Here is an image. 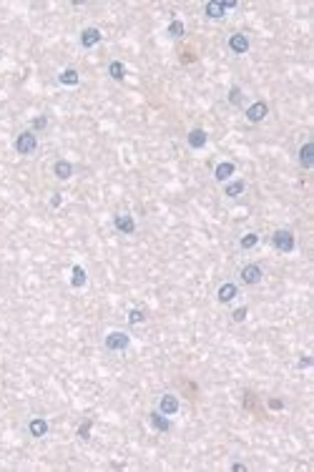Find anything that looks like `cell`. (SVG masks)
<instances>
[{"mask_svg":"<svg viewBox=\"0 0 314 472\" xmlns=\"http://www.w3.org/2000/svg\"><path fill=\"white\" fill-rule=\"evenodd\" d=\"M272 246H274L277 251H282V254L294 251V234L287 231V229H277V231L272 234Z\"/></svg>","mask_w":314,"mask_h":472,"instance_id":"obj_1","label":"cell"},{"mask_svg":"<svg viewBox=\"0 0 314 472\" xmlns=\"http://www.w3.org/2000/svg\"><path fill=\"white\" fill-rule=\"evenodd\" d=\"M35 148H38V138H35L33 131H23V133H18V138H15V151H18L20 156H30Z\"/></svg>","mask_w":314,"mask_h":472,"instance_id":"obj_2","label":"cell"},{"mask_svg":"<svg viewBox=\"0 0 314 472\" xmlns=\"http://www.w3.org/2000/svg\"><path fill=\"white\" fill-rule=\"evenodd\" d=\"M128 344H131V337L126 332H108L106 334V349L108 352H123V349H128Z\"/></svg>","mask_w":314,"mask_h":472,"instance_id":"obj_3","label":"cell"},{"mask_svg":"<svg viewBox=\"0 0 314 472\" xmlns=\"http://www.w3.org/2000/svg\"><path fill=\"white\" fill-rule=\"evenodd\" d=\"M267 116H269V106H267L264 101H257V103H252V106L247 108V121H249V123H262Z\"/></svg>","mask_w":314,"mask_h":472,"instance_id":"obj_4","label":"cell"},{"mask_svg":"<svg viewBox=\"0 0 314 472\" xmlns=\"http://www.w3.org/2000/svg\"><path fill=\"white\" fill-rule=\"evenodd\" d=\"M229 50H231L234 55H244V53L249 50V38H247L244 33L229 35Z\"/></svg>","mask_w":314,"mask_h":472,"instance_id":"obj_5","label":"cell"},{"mask_svg":"<svg viewBox=\"0 0 314 472\" xmlns=\"http://www.w3.org/2000/svg\"><path fill=\"white\" fill-rule=\"evenodd\" d=\"M239 276H242L244 284H259L264 274H262V266H259V264H247V266L239 271Z\"/></svg>","mask_w":314,"mask_h":472,"instance_id":"obj_6","label":"cell"},{"mask_svg":"<svg viewBox=\"0 0 314 472\" xmlns=\"http://www.w3.org/2000/svg\"><path fill=\"white\" fill-rule=\"evenodd\" d=\"M113 226L121 231V234H133L136 231V221L131 214H116L113 216Z\"/></svg>","mask_w":314,"mask_h":472,"instance_id":"obj_7","label":"cell"},{"mask_svg":"<svg viewBox=\"0 0 314 472\" xmlns=\"http://www.w3.org/2000/svg\"><path fill=\"white\" fill-rule=\"evenodd\" d=\"M216 296H219V301H221V304H229V301H234V299L239 296V286H237L234 281H226V284H221V286H219Z\"/></svg>","mask_w":314,"mask_h":472,"instance_id":"obj_8","label":"cell"},{"mask_svg":"<svg viewBox=\"0 0 314 472\" xmlns=\"http://www.w3.org/2000/svg\"><path fill=\"white\" fill-rule=\"evenodd\" d=\"M186 141H189V146H191V148H204V146L209 143V136H206V131H204V128H191V131H189V136H186Z\"/></svg>","mask_w":314,"mask_h":472,"instance_id":"obj_9","label":"cell"},{"mask_svg":"<svg viewBox=\"0 0 314 472\" xmlns=\"http://www.w3.org/2000/svg\"><path fill=\"white\" fill-rule=\"evenodd\" d=\"M53 176H55V179H60V181H68V179L73 176V164H70V161H65V159L55 161V164H53Z\"/></svg>","mask_w":314,"mask_h":472,"instance_id":"obj_10","label":"cell"},{"mask_svg":"<svg viewBox=\"0 0 314 472\" xmlns=\"http://www.w3.org/2000/svg\"><path fill=\"white\" fill-rule=\"evenodd\" d=\"M234 171H237V166H234L231 161H221V164L214 169V179L221 181V184H226V181L234 176Z\"/></svg>","mask_w":314,"mask_h":472,"instance_id":"obj_11","label":"cell"},{"mask_svg":"<svg viewBox=\"0 0 314 472\" xmlns=\"http://www.w3.org/2000/svg\"><path fill=\"white\" fill-rule=\"evenodd\" d=\"M159 412H164L166 417H174L179 412V400L174 395H164L161 402H159Z\"/></svg>","mask_w":314,"mask_h":472,"instance_id":"obj_12","label":"cell"},{"mask_svg":"<svg viewBox=\"0 0 314 472\" xmlns=\"http://www.w3.org/2000/svg\"><path fill=\"white\" fill-rule=\"evenodd\" d=\"M148 422H151V427H153L156 432H169V430H171V420H169L164 412H151V415H148Z\"/></svg>","mask_w":314,"mask_h":472,"instance_id":"obj_13","label":"cell"},{"mask_svg":"<svg viewBox=\"0 0 314 472\" xmlns=\"http://www.w3.org/2000/svg\"><path fill=\"white\" fill-rule=\"evenodd\" d=\"M101 30L98 28H86L83 33H81V45L83 48H93V45H98L101 43Z\"/></svg>","mask_w":314,"mask_h":472,"instance_id":"obj_14","label":"cell"},{"mask_svg":"<svg viewBox=\"0 0 314 472\" xmlns=\"http://www.w3.org/2000/svg\"><path fill=\"white\" fill-rule=\"evenodd\" d=\"M299 164H302V169H312L314 166V143L312 141H307V143L299 148Z\"/></svg>","mask_w":314,"mask_h":472,"instance_id":"obj_15","label":"cell"},{"mask_svg":"<svg viewBox=\"0 0 314 472\" xmlns=\"http://www.w3.org/2000/svg\"><path fill=\"white\" fill-rule=\"evenodd\" d=\"M28 432H30L33 437H45V435H48V422H45L43 417H33V420L28 422Z\"/></svg>","mask_w":314,"mask_h":472,"instance_id":"obj_16","label":"cell"},{"mask_svg":"<svg viewBox=\"0 0 314 472\" xmlns=\"http://www.w3.org/2000/svg\"><path fill=\"white\" fill-rule=\"evenodd\" d=\"M86 281H88V276H86V269L75 264V266L70 269V286L81 289V286H86Z\"/></svg>","mask_w":314,"mask_h":472,"instance_id":"obj_17","label":"cell"},{"mask_svg":"<svg viewBox=\"0 0 314 472\" xmlns=\"http://www.w3.org/2000/svg\"><path fill=\"white\" fill-rule=\"evenodd\" d=\"M58 81H60V86H78L81 75H78V70H75V68H65V70H60Z\"/></svg>","mask_w":314,"mask_h":472,"instance_id":"obj_18","label":"cell"},{"mask_svg":"<svg viewBox=\"0 0 314 472\" xmlns=\"http://www.w3.org/2000/svg\"><path fill=\"white\" fill-rule=\"evenodd\" d=\"M204 13H206L209 18H214V20H219V18H224V15H226V10L221 8V3H219V0L206 3V5H204Z\"/></svg>","mask_w":314,"mask_h":472,"instance_id":"obj_19","label":"cell"},{"mask_svg":"<svg viewBox=\"0 0 314 472\" xmlns=\"http://www.w3.org/2000/svg\"><path fill=\"white\" fill-rule=\"evenodd\" d=\"M108 75H111L113 81H123V78H126V65H123L121 60H111V63H108Z\"/></svg>","mask_w":314,"mask_h":472,"instance_id":"obj_20","label":"cell"},{"mask_svg":"<svg viewBox=\"0 0 314 472\" xmlns=\"http://www.w3.org/2000/svg\"><path fill=\"white\" fill-rule=\"evenodd\" d=\"M244 189H247V184H244V181H231V184H226V186H224V194L234 199V196H242V194H244Z\"/></svg>","mask_w":314,"mask_h":472,"instance_id":"obj_21","label":"cell"},{"mask_svg":"<svg viewBox=\"0 0 314 472\" xmlns=\"http://www.w3.org/2000/svg\"><path fill=\"white\" fill-rule=\"evenodd\" d=\"M259 244V234H254V231H249V234L242 236V241H239V246L242 249H254Z\"/></svg>","mask_w":314,"mask_h":472,"instance_id":"obj_22","label":"cell"},{"mask_svg":"<svg viewBox=\"0 0 314 472\" xmlns=\"http://www.w3.org/2000/svg\"><path fill=\"white\" fill-rule=\"evenodd\" d=\"M169 35L171 38H181L184 35V23L181 20H171L169 23Z\"/></svg>","mask_w":314,"mask_h":472,"instance_id":"obj_23","label":"cell"},{"mask_svg":"<svg viewBox=\"0 0 314 472\" xmlns=\"http://www.w3.org/2000/svg\"><path fill=\"white\" fill-rule=\"evenodd\" d=\"M146 322V311L143 309H131L128 311V324H141Z\"/></svg>","mask_w":314,"mask_h":472,"instance_id":"obj_24","label":"cell"},{"mask_svg":"<svg viewBox=\"0 0 314 472\" xmlns=\"http://www.w3.org/2000/svg\"><path fill=\"white\" fill-rule=\"evenodd\" d=\"M91 427H93V420H86L81 427H78V437L81 440H88V435H91Z\"/></svg>","mask_w":314,"mask_h":472,"instance_id":"obj_25","label":"cell"},{"mask_svg":"<svg viewBox=\"0 0 314 472\" xmlns=\"http://www.w3.org/2000/svg\"><path fill=\"white\" fill-rule=\"evenodd\" d=\"M239 101H242V88H239V86H231V91H229V103L237 106Z\"/></svg>","mask_w":314,"mask_h":472,"instance_id":"obj_26","label":"cell"},{"mask_svg":"<svg viewBox=\"0 0 314 472\" xmlns=\"http://www.w3.org/2000/svg\"><path fill=\"white\" fill-rule=\"evenodd\" d=\"M45 126H48V118H45V116H38V118L33 121V131H43Z\"/></svg>","mask_w":314,"mask_h":472,"instance_id":"obj_27","label":"cell"},{"mask_svg":"<svg viewBox=\"0 0 314 472\" xmlns=\"http://www.w3.org/2000/svg\"><path fill=\"white\" fill-rule=\"evenodd\" d=\"M247 314H249V309H247V306H239V309H237L231 317H234V322H244V319H247Z\"/></svg>","mask_w":314,"mask_h":472,"instance_id":"obj_28","label":"cell"},{"mask_svg":"<svg viewBox=\"0 0 314 472\" xmlns=\"http://www.w3.org/2000/svg\"><path fill=\"white\" fill-rule=\"evenodd\" d=\"M219 3H221V8H224V10H234V8L239 5L237 0H219Z\"/></svg>","mask_w":314,"mask_h":472,"instance_id":"obj_29","label":"cell"},{"mask_svg":"<svg viewBox=\"0 0 314 472\" xmlns=\"http://www.w3.org/2000/svg\"><path fill=\"white\" fill-rule=\"evenodd\" d=\"M269 407H272V410H282L284 405H282V400H269Z\"/></svg>","mask_w":314,"mask_h":472,"instance_id":"obj_30","label":"cell"},{"mask_svg":"<svg viewBox=\"0 0 314 472\" xmlns=\"http://www.w3.org/2000/svg\"><path fill=\"white\" fill-rule=\"evenodd\" d=\"M60 201H63V199H60V194H55V196L50 199V206L55 209V206H60Z\"/></svg>","mask_w":314,"mask_h":472,"instance_id":"obj_31","label":"cell"},{"mask_svg":"<svg viewBox=\"0 0 314 472\" xmlns=\"http://www.w3.org/2000/svg\"><path fill=\"white\" fill-rule=\"evenodd\" d=\"M231 472H247V467H244L242 462H234V465H231Z\"/></svg>","mask_w":314,"mask_h":472,"instance_id":"obj_32","label":"cell"},{"mask_svg":"<svg viewBox=\"0 0 314 472\" xmlns=\"http://www.w3.org/2000/svg\"><path fill=\"white\" fill-rule=\"evenodd\" d=\"M299 367H312V359H309V357H302V362H299Z\"/></svg>","mask_w":314,"mask_h":472,"instance_id":"obj_33","label":"cell"}]
</instances>
